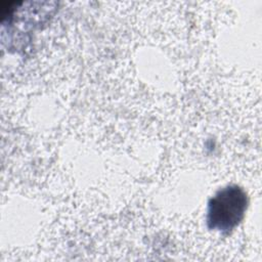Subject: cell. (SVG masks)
<instances>
[{
  "label": "cell",
  "instance_id": "6da1fadb",
  "mask_svg": "<svg viewBox=\"0 0 262 262\" xmlns=\"http://www.w3.org/2000/svg\"><path fill=\"white\" fill-rule=\"evenodd\" d=\"M247 198L243 189L228 186L219 190L209 202L207 221L210 228L219 231L232 229L243 218Z\"/></svg>",
  "mask_w": 262,
  "mask_h": 262
}]
</instances>
